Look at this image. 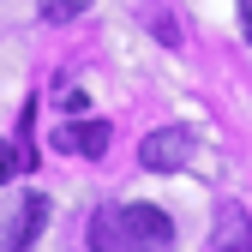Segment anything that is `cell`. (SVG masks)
I'll return each instance as SVG.
<instances>
[{"mask_svg":"<svg viewBox=\"0 0 252 252\" xmlns=\"http://www.w3.org/2000/svg\"><path fill=\"white\" fill-rule=\"evenodd\" d=\"M90 252H174V222L162 204H108L84 222Z\"/></svg>","mask_w":252,"mask_h":252,"instance_id":"obj_1","label":"cell"},{"mask_svg":"<svg viewBox=\"0 0 252 252\" xmlns=\"http://www.w3.org/2000/svg\"><path fill=\"white\" fill-rule=\"evenodd\" d=\"M192 126H156V132H144V144H138V162L150 168V174H180L186 162H192Z\"/></svg>","mask_w":252,"mask_h":252,"instance_id":"obj_2","label":"cell"},{"mask_svg":"<svg viewBox=\"0 0 252 252\" xmlns=\"http://www.w3.org/2000/svg\"><path fill=\"white\" fill-rule=\"evenodd\" d=\"M48 228V198L42 192H24V204L12 210V228L0 234V252H30V240H36Z\"/></svg>","mask_w":252,"mask_h":252,"instance_id":"obj_3","label":"cell"},{"mask_svg":"<svg viewBox=\"0 0 252 252\" xmlns=\"http://www.w3.org/2000/svg\"><path fill=\"white\" fill-rule=\"evenodd\" d=\"M210 252H252V216H246V204H222L216 210Z\"/></svg>","mask_w":252,"mask_h":252,"instance_id":"obj_4","label":"cell"},{"mask_svg":"<svg viewBox=\"0 0 252 252\" xmlns=\"http://www.w3.org/2000/svg\"><path fill=\"white\" fill-rule=\"evenodd\" d=\"M54 144H60V150H84V156H102V150H108V120H84V126H72V132H60Z\"/></svg>","mask_w":252,"mask_h":252,"instance_id":"obj_5","label":"cell"},{"mask_svg":"<svg viewBox=\"0 0 252 252\" xmlns=\"http://www.w3.org/2000/svg\"><path fill=\"white\" fill-rule=\"evenodd\" d=\"M30 168V156H24V144H12V138H0V180H18Z\"/></svg>","mask_w":252,"mask_h":252,"instance_id":"obj_6","label":"cell"},{"mask_svg":"<svg viewBox=\"0 0 252 252\" xmlns=\"http://www.w3.org/2000/svg\"><path fill=\"white\" fill-rule=\"evenodd\" d=\"M84 6H90V0H42V18H48V24H72Z\"/></svg>","mask_w":252,"mask_h":252,"instance_id":"obj_7","label":"cell"},{"mask_svg":"<svg viewBox=\"0 0 252 252\" xmlns=\"http://www.w3.org/2000/svg\"><path fill=\"white\" fill-rule=\"evenodd\" d=\"M240 24H246V36H252V0H240Z\"/></svg>","mask_w":252,"mask_h":252,"instance_id":"obj_8","label":"cell"}]
</instances>
